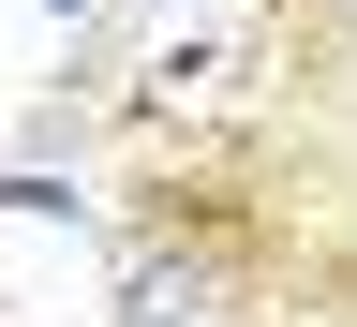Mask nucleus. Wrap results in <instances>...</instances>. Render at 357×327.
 <instances>
[{
  "mask_svg": "<svg viewBox=\"0 0 357 327\" xmlns=\"http://www.w3.org/2000/svg\"><path fill=\"white\" fill-rule=\"evenodd\" d=\"M119 327H238V298H223V268H208V253H134Z\"/></svg>",
  "mask_w": 357,
  "mask_h": 327,
  "instance_id": "obj_1",
  "label": "nucleus"
},
{
  "mask_svg": "<svg viewBox=\"0 0 357 327\" xmlns=\"http://www.w3.org/2000/svg\"><path fill=\"white\" fill-rule=\"evenodd\" d=\"M60 15H89V0H60Z\"/></svg>",
  "mask_w": 357,
  "mask_h": 327,
  "instance_id": "obj_2",
  "label": "nucleus"
}]
</instances>
